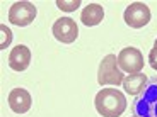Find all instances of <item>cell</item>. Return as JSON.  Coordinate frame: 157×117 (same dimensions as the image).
Returning <instances> with one entry per match:
<instances>
[{
    "label": "cell",
    "instance_id": "obj_1",
    "mask_svg": "<svg viewBox=\"0 0 157 117\" xmlns=\"http://www.w3.org/2000/svg\"><path fill=\"white\" fill-rule=\"evenodd\" d=\"M94 105L101 117H120L126 110V97L116 88H102L96 95Z\"/></svg>",
    "mask_w": 157,
    "mask_h": 117
},
{
    "label": "cell",
    "instance_id": "obj_2",
    "mask_svg": "<svg viewBox=\"0 0 157 117\" xmlns=\"http://www.w3.org/2000/svg\"><path fill=\"white\" fill-rule=\"evenodd\" d=\"M133 109L138 117H157V78L147 80L142 94L135 98Z\"/></svg>",
    "mask_w": 157,
    "mask_h": 117
},
{
    "label": "cell",
    "instance_id": "obj_3",
    "mask_svg": "<svg viewBox=\"0 0 157 117\" xmlns=\"http://www.w3.org/2000/svg\"><path fill=\"white\" fill-rule=\"evenodd\" d=\"M125 75L118 66V56L108 55L102 58V61L99 63L98 70V82L99 85H123Z\"/></svg>",
    "mask_w": 157,
    "mask_h": 117
},
{
    "label": "cell",
    "instance_id": "obj_4",
    "mask_svg": "<svg viewBox=\"0 0 157 117\" xmlns=\"http://www.w3.org/2000/svg\"><path fill=\"white\" fill-rule=\"evenodd\" d=\"M36 14H38V10H36L34 4L21 0V2L12 4V7L9 9V22L24 27V26H29L34 20Z\"/></svg>",
    "mask_w": 157,
    "mask_h": 117
},
{
    "label": "cell",
    "instance_id": "obj_5",
    "mask_svg": "<svg viewBox=\"0 0 157 117\" xmlns=\"http://www.w3.org/2000/svg\"><path fill=\"white\" fill-rule=\"evenodd\" d=\"M118 66L126 73H140L144 70V55L138 48H125L118 55Z\"/></svg>",
    "mask_w": 157,
    "mask_h": 117
},
{
    "label": "cell",
    "instance_id": "obj_6",
    "mask_svg": "<svg viewBox=\"0 0 157 117\" xmlns=\"http://www.w3.org/2000/svg\"><path fill=\"white\" fill-rule=\"evenodd\" d=\"M123 19L133 29H142L150 22V9L144 2H133L125 9Z\"/></svg>",
    "mask_w": 157,
    "mask_h": 117
},
{
    "label": "cell",
    "instance_id": "obj_7",
    "mask_svg": "<svg viewBox=\"0 0 157 117\" xmlns=\"http://www.w3.org/2000/svg\"><path fill=\"white\" fill-rule=\"evenodd\" d=\"M51 31H53V36H55L56 41H60V43H63V44H70L78 37L77 22H75L74 19H70V17L56 19Z\"/></svg>",
    "mask_w": 157,
    "mask_h": 117
},
{
    "label": "cell",
    "instance_id": "obj_8",
    "mask_svg": "<svg viewBox=\"0 0 157 117\" xmlns=\"http://www.w3.org/2000/svg\"><path fill=\"white\" fill-rule=\"evenodd\" d=\"M31 95L28 90L24 88H14L9 94V107L12 109V112L16 114H26L31 109Z\"/></svg>",
    "mask_w": 157,
    "mask_h": 117
},
{
    "label": "cell",
    "instance_id": "obj_9",
    "mask_svg": "<svg viewBox=\"0 0 157 117\" xmlns=\"http://www.w3.org/2000/svg\"><path fill=\"white\" fill-rule=\"evenodd\" d=\"M31 63V51L28 46L19 44L10 51L9 55V66L14 71H24Z\"/></svg>",
    "mask_w": 157,
    "mask_h": 117
},
{
    "label": "cell",
    "instance_id": "obj_10",
    "mask_svg": "<svg viewBox=\"0 0 157 117\" xmlns=\"http://www.w3.org/2000/svg\"><path fill=\"white\" fill-rule=\"evenodd\" d=\"M102 19H104V9L99 4H89L80 12V20H82V24L87 26V27H92V26L101 24Z\"/></svg>",
    "mask_w": 157,
    "mask_h": 117
},
{
    "label": "cell",
    "instance_id": "obj_11",
    "mask_svg": "<svg viewBox=\"0 0 157 117\" xmlns=\"http://www.w3.org/2000/svg\"><path fill=\"white\" fill-rule=\"evenodd\" d=\"M147 83V75L145 73H130L128 76H125V80H123V88L126 90V94L130 95H140L142 90H144V87H145Z\"/></svg>",
    "mask_w": 157,
    "mask_h": 117
},
{
    "label": "cell",
    "instance_id": "obj_12",
    "mask_svg": "<svg viewBox=\"0 0 157 117\" xmlns=\"http://www.w3.org/2000/svg\"><path fill=\"white\" fill-rule=\"evenodd\" d=\"M56 7L62 9V10H65V12H72V10H75V9L80 7V0H70V2L58 0V2H56Z\"/></svg>",
    "mask_w": 157,
    "mask_h": 117
},
{
    "label": "cell",
    "instance_id": "obj_13",
    "mask_svg": "<svg viewBox=\"0 0 157 117\" xmlns=\"http://www.w3.org/2000/svg\"><path fill=\"white\" fill-rule=\"evenodd\" d=\"M0 31H2V43H0V49H5V48L10 44V41H12V32H10V29H9L5 24L0 26Z\"/></svg>",
    "mask_w": 157,
    "mask_h": 117
},
{
    "label": "cell",
    "instance_id": "obj_14",
    "mask_svg": "<svg viewBox=\"0 0 157 117\" xmlns=\"http://www.w3.org/2000/svg\"><path fill=\"white\" fill-rule=\"evenodd\" d=\"M149 65L157 71V46H154L149 53Z\"/></svg>",
    "mask_w": 157,
    "mask_h": 117
},
{
    "label": "cell",
    "instance_id": "obj_15",
    "mask_svg": "<svg viewBox=\"0 0 157 117\" xmlns=\"http://www.w3.org/2000/svg\"><path fill=\"white\" fill-rule=\"evenodd\" d=\"M154 46H157V39H155V44H154Z\"/></svg>",
    "mask_w": 157,
    "mask_h": 117
},
{
    "label": "cell",
    "instance_id": "obj_16",
    "mask_svg": "<svg viewBox=\"0 0 157 117\" xmlns=\"http://www.w3.org/2000/svg\"><path fill=\"white\" fill-rule=\"evenodd\" d=\"M133 117H138V115H133Z\"/></svg>",
    "mask_w": 157,
    "mask_h": 117
}]
</instances>
